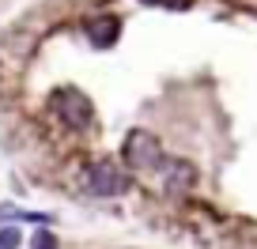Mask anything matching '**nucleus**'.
I'll use <instances>...</instances> for the list:
<instances>
[{
	"label": "nucleus",
	"instance_id": "obj_1",
	"mask_svg": "<svg viewBox=\"0 0 257 249\" xmlns=\"http://www.w3.org/2000/svg\"><path fill=\"white\" fill-rule=\"evenodd\" d=\"M83 189H87L91 196L110 200V196H121V193L128 189V174L117 166V162L98 159V162H91V166L83 170Z\"/></svg>",
	"mask_w": 257,
	"mask_h": 249
},
{
	"label": "nucleus",
	"instance_id": "obj_2",
	"mask_svg": "<svg viewBox=\"0 0 257 249\" xmlns=\"http://www.w3.org/2000/svg\"><path fill=\"white\" fill-rule=\"evenodd\" d=\"M121 155H125V166H133V170H140V174H148V170H159L163 162V147H159V140L152 136L148 129H133L125 136V147H121Z\"/></svg>",
	"mask_w": 257,
	"mask_h": 249
},
{
	"label": "nucleus",
	"instance_id": "obj_3",
	"mask_svg": "<svg viewBox=\"0 0 257 249\" xmlns=\"http://www.w3.org/2000/svg\"><path fill=\"white\" fill-rule=\"evenodd\" d=\"M53 110H57V117H61L68 129H87L91 117H95V106H91V98L83 95V91H76V87L53 91Z\"/></svg>",
	"mask_w": 257,
	"mask_h": 249
},
{
	"label": "nucleus",
	"instance_id": "obj_4",
	"mask_svg": "<svg viewBox=\"0 0 257 249\" xmlns=\"http://www.w3.org/2000/svg\"><path fill=\"white\" fill-rule=\"evenodd\" d=\"M163 170H167V193H170V196L189 193L193 185H197V170H193V162H185V159L163 162Z\"/></svg>",
	"mask_w": 257,
	"mask_h": 249
},
{
	"label": "nucleus",
	"instance_id": "obj_5",
	"mask_svg": "<svg viewBox=\"0 0 257 249\" xmlns=\"http://www.w3.org/2000/svg\"><path fill=\"white\" fill-rule=\"evenodd\" d=\"M121 34V19L117 16H102V19H91L87 23V38L95 49H110Z\"/></svg>",
	"mask_w": 257,
	"mask_h": 249
},
{
	"label": "nucleus",
	"instance_id": "obj_6",
	"mask_svg": "<svg viewBox=\"0 0 257 249\" xmlns=\"http://www.w3.org/2000/svg\"><path fill=\"white\" fill-rule=\"evenodd\" d=\"M31 249H57V238H53L49 230H38V234L31 238Z\"/></svg>",
	"mask_w": 257,
	"mask_h": 249
},
{
	"label": "nucleus",
	"instance_id": "obj_7",
	"mask_svg": "<svg viewBox=\"0 0 257 249\" xmlns=\"http://www.w3.org/2000/svg\"><path fill=\"white\" fill-rule=\"evenodd\" d=\"M0 249H19V230L16 226H4V230H0Z\"/></svg>",
	"mask_w": 257,
	"mask_h": 249
},
{
	"label": "nucleus",
	"instance_id": "obj_8",
	"mask_svg": "<svg viewBox=\"0 0 257 249\" xmlns=\"http://www.w3.org/2000/svg\"><path fill=\"white\" fill-rule=\"evenodd\" d=\"M159 4H178V0H159Z\"/></svg>",
	"mask_w": 257,
	"mask_h": 249
}]
</instances>
